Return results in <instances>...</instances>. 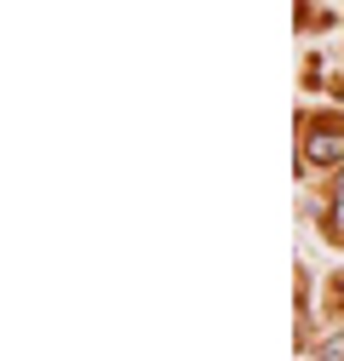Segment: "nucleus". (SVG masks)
<instances>
[{
  "label": "nucleus",
  "instance_id": "obj_2",
  "mask_svg": "<svg viewBox=\"0 0 344 361\" xmlns=\"http://www.w3.org/2000/svg\"><path fill=\"white\" fill-rule=\"evenodd\" d=\"M316 361H344V333H327L321 350H316Z\"/></svg>",
  "mask_w": 344,
  "mask_h": 361
},
{
  "label": "nucleus",
  "instance_id": "obj_1",
  "mask_svg": "<svg viewBox=\"0 0 344 361\" xmlns=\"http://www.w3.org/2000/svg\"><path fill=\"white\" fill-rule=\"evenodd\" d=\"M305 161H310V166H333V161H344V126H338V121L316 126L310 138H305Z\"/></svg>",
  "mask_w": 344,
  "mask_h": 361
},
{
  "label": "nucleus",
  "instance_id": "obj_3",
  "mask_svg": "<svg viewBox=\"0 0 344 361\" xmlns=\"http://www.w3.org/2000/svg\"><path fill=\"white\" fill-rule=\"evenodd\" d=\"M333 235L344 241V178H338V195H333Z\"/></svg>",
  "mask_w": 344,
  "mask_h": 361
}]
</instances>
